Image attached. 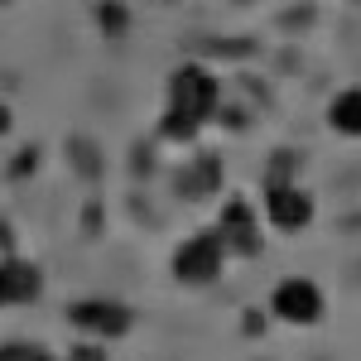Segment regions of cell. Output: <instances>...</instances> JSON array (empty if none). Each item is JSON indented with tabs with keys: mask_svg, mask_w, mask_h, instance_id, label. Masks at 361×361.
Listing matches in <instances>:
<instances>
[{
	"mask_svg": "<svg viewBox=\"0 0 361 361\" xmlns=\"http://www.w3.org/2000/svg\"><path fill=\"white\" fill-rule=\"evenodd\" d=\"M0 361H34V347H0Z\"/></svg>",
	"mask_w": 361,
	"mask_h": 361,
	"instance_id": "10",
	"label": "cell"
},
{
	"mask_svg": "<svg viewBox=\"0 0 361 361\" xmlns=\"http://www.w3.org/2000/svg\"><path fill=\"white\" fill-rule=\"evenodd\" d=\"M102 20H106V29H121V20H126V10H121V5H106V10H102Z\"/></svg>",
	"mask_w": 361,
	"mask_h": 361,
	"instance_id": "12",
	"label": "cell"
},
{
	"mask_svg": "<svg viewBox=\"0 0 361 361\" xmlns=\"http://www.w3.org/2000/svg\"><path fill=\"white\" fill-rule=\"evenodd\" d=\"M34 361H54V357H44V352H34Z\"/></svg>",
	"mask_w": 361,
	"mask_h": 361,
	"instance_id": "14",
	"label": "cell"
},
{
	"mask_svg": "<svg viewBox=\"0 0 361 361\" xmlns=\"http://www.w3.org/2000/svg\"><path fill=\"white\" fill-rule=\"evenodd\" d=\"M68 323H73L78 333L97 337V342H116V337L130 333L135 313H130L126 304H116V299H82V304L68 308Z\"/></svg>",
	"mask_w": 361,
	"mask_h": 361,
	"instance_id": "3",
	"label": "cell"
},
{
	"mask_svg": "<svg viewBox=\"0 0 361 361\" xmlns=\"http://www.w3.org/2000/svg\"><path fill=\"white\" fill-rule=\"evenodd\" d=\"M68 361H106V352H102V347H92V342H78Z\"/></svg>",
	"mask_w": 361,
	"mask_h": 361,
	"instance_id": "9",
	"label": "cell"
},
{
	"mask_svg": "<svg viewBox=\"0 0 361 361\" xmlns=\"http://www.w3.org/2000/svg\"><path fill=\"white\" fill-rule=\"evenodd\" d=\"M226 265V246L217 231H202V236H188L183 246L173 250V279L178 284H212Z\"/></svg>",
	"mask_w": 361,
	"mask_h": 361,
	"instance_id": "2",
	"label": "cell"
},
{
	"mask_svg": "<svg viewBox=\"0 0 361 361\" xmlns=\"http://www.w3.org/2000/svg\"><path fill=\"white\" fill-rule=\"evenodd\" d=\"M44 289V275L29 260H0V308L5 304H34Z\"/></svg>",
	"mask_w": 361,
	"mask_h": 361,
	"instance_id": "7",
	"label": "cell"
},
{
	"mask_svg": "<svg viewBox=\"0 0 361 361\" xmlns=\"http://www.w3.org/2000/svg\"><path fill=\"white\" fill-rule=\"evenodd\" d=\"M270 308H275V318L284 323H294V328H308V323H318L323 318V289L313 284V279H279L275 294H270Z\"/></svg>",
	"mask_w": 361,
	"mask_h": 361,
	"instance_id": "4",
	"label": "cell"
},
{
	"mask_svg": "<svg viewBox=\"0 0 361 361\" xmlns=\"http://www.w3.org/2000/svg\"><path fill=\"white\" fill-rule=\"evenodd\" d=\"M246 333H250V337L265 333V313H246Z\"/></svg>",
	"mask_w": 361,
	"mask_h": 361,
	"instance_id": "11",
	"label": "cell"
},
{
	"mask_svg": "<svg viewBox=\"0 0 361 361\" xmlns=\"http://www.w3.org/2000/svg\"><path fill=\"white\" fill-rule=\"evenodd\" d=\"M217 236H222L226 255H260V226H255V212H250L241 197H231L217 217Z\"/></svg>",
	"mask_w": 361,
	"mask_h": 361,
	"instance_id": "6",
	"label": "cell"
},
{
	"mask_svg": "<svg viewBox=\"0 0 361 361\" xmlns=\"http://www.w3.org/2000/svg\"><path fill=\"white\" fill-rule=\"evenodd\" d=\"M217 102H222V87L217 78L207 73V68H178L173 73V82H169V111L159 121V135L164 140H193L202 130V121L217 111Z\"/></svg>",
	"mask_w": 361,
	"mask_h": 361,
	"instance_id": "1",
	"label": "cell"
},
{
	"mask_svg": "<svg viewBox=\"0 0 361 361\" xmlns=\"http://www.w3.org/2000/svg\"><path fill=\"white\" fill-rule=\"evenodd\" d=\"M5 130H10V106L0 102V135H5Z\"/></svg>",
	"mask_w": 361,
	"mask_h": 361,
	"instance_id": "13",
	"label": "cell"
},
{
	"mask_svg": "<svg viewBox=\"0 0 361 361\" xmlns=\"http://www.w3.org/2000/svg\"><path fill=\"white\" fill-rule=\"evenodd\" d=\"M265 217L279 231H304L313 222V197L294 183H265Z\"/></svg>",
	"mask_w": 361,
	"mask_h": 361,
	"instance_id": "5",
	"label": "cell"
},
{
	"mask_svg": "<svg viewBox=\"0 0 361 361\" xmlns=\"http://www.w3.org/2000/svg\"><path fill=\"white\" fill-rule=\"evenodd\" d=\"M328 126H333L337 135L357 140L361 135V87H347V92H337L333 106H328Z\"/></svg>",
	"mask_w": 361,
	"mask_h": 361,
	"instance_id": "8",
	"label": "cell"
}]
</instances>
